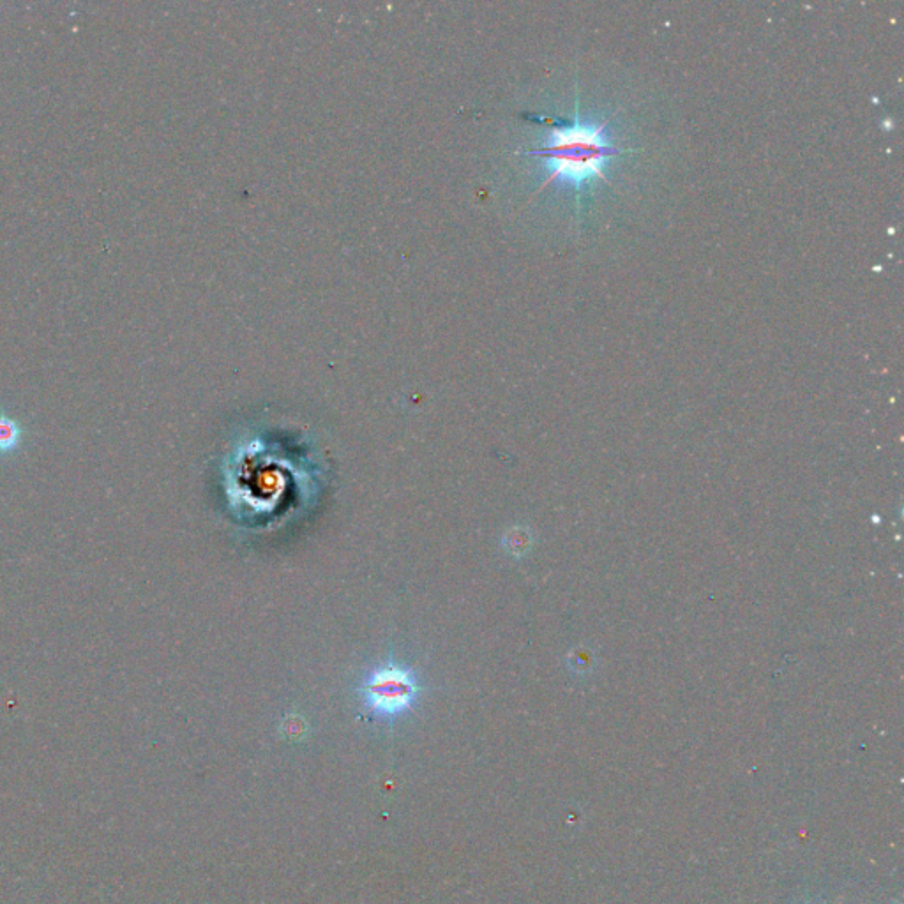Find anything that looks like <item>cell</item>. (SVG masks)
I'll use <instances>...</instances> for the list:
<instances>
[{"instance_id":"cell-1","label":"cell","mask_w":904,"mask_h":904,"mask_svg":"<svg viewBox=\"0 0 904 904\" xmlns=\"http://www.w3.org/2000/svg\"><path fill=\"white\" fill-rule=\"evenodd\" d=\"M608 122L610 121L592 126L578 121L573 126L551 129L546 145L541 151L535 152L550 165V177L543 186H548L557 179L571 182L576 188L594 177L606 181L604 166L613 156L624 152V149L615 147L606 136Z\"/></svg>"},{"instance_id":"cell-2","label":"cell","mask_w":904,"mask_h":904,"mask_svg":"<svg viewBox=\"0 0 904 904\" xmlns=\"http://www.w3.org/2000/svg\"><path fill=\"white\" fill-rule=\"evenodd\" d=\"M419 684L414 671L400 664H384L362 682L364 707L380 719L400 717L414 707Z\"/></svg>"},{"instance_id":"cell-3","label":"cell","mask_w":904,"mask_h":904,"mask_svg":"<svg viewBox=\"0 0 904 904\" xmlns=\"http://www.w3.org/2000/svg\"><path fill=\"white\" fill-rule=\"evenodd\" d=\"M23 426L15 417L0 412V454H13L22 445Z\"/></svg>"}]
</instances>
